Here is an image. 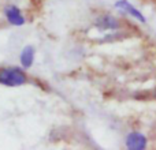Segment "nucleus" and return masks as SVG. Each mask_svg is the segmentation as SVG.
<instances>
[{"label":"nucleus","instance_id":"nucleus-2","mask_svg":"<svg viewBox=\"0 0 156 150\" xmlns=\"http://www.w3.org/2000/svg\"><path fill=\"white\" fill-rule=\"evenodd\" d=\"M93 26L100 32H115L119 29V21L115 16L110 15V14H103L99 15L93 22Z\"/></svg>","mask_w":156,"mask_h":150},{"label":"nucleus","instance_id":"nucleus-3","mask_svg":"<svg viewBox=\"0 0 156 150\" xmlns=\"http://www.w3.org/2000/svg\"><path fill=\"white\" fill-rule=\"evenodd\" d=\"M3 12H4V16H5V19H7V22L10 25H12V26H23L25 22H26L22 11L19 10V7H16L15 4L5 5Z\"/></svg>","mask_w":156,"mask_h":150},{"label":"nucleus","instance_id":"nucleus-6","mask_svg":"<svg viewBox=\"0 0 156 150\" xmlns=\"http://www.w3.org/2000/svg\"><path fill=\"white\" fill-rule=\"evenodd\" d=\"M34 55L36 51L32 45H26L23 49L21 51V55H19V62H21L22 67L23 68H30L34 63Z\"/></svg>","mask_w":156,"mask_h":150},{"label":"nucleus","instance_id":"nucleus-5","mask_svg":"<svg viewBox=\"0 0 156 150\" xmlns=\"http://www.w3.org/2000/svg\"><path fill=\"white\" fill-rule=\"evenodd\" d=\"M115 8H118L121 12L126 14V15H130L132 18H134L136 21L141 22V23H145L147 22L143 12H141L140 10H137V8H136L132 3L127 2V0H118V2H115Z\"/></svg>","mask_w":156,"mask_h":150},{"label":"nucleus","instance_id":"nucleus-4","mask_svg":"<svg viewBox=\"0 0 156 150\" xmlns=\"http://www.w3.org/2000/svg\"><path fill=\"white\" fill-rule=\"evenodd\" d=\"M125 145L130 150H144L147 148V145H148V139H147V137L143 132L133 131L126 135Z\"/></svg>","mask_w":156,"mask_h":150},{"label":"nucleus","instance_id":"nucleus-7","mask_svg":"<svg viewBox=\"0 0 156 150\" xmlns=\"http://www.w3.org/2000/svg\"><path fill=\"white\" fill-rule=\"evenodd\" d=\"M155 98H156V91H155Z\"/></svg>","mask_w":156,"mask_h":150},{"label":"nucleus","instance_id":"nucleus-1","mask_svg":"<svg viewBox=\"0 0 156 150\" xmlns=\"http://www.w3.org/2000/svg\"><path fill=\"white\" fill-rule=\"evenodd\" d=\"M27 82V77L22 68L5 67L0 68V85L8 87H18Z\"/></svg>","mask_w":156,"mask_h":150}]
</instances>
